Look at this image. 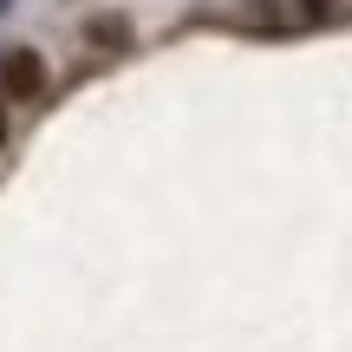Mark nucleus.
I'll list each match as a JSON object with an SVG mask.
<instances>
[{"label": "nucleus", "instance_id": "obj_2", "mask_svg": "<svg viewBox=\"0 0 352 352\" xmlns=\"http://www.w3.org/2000/svg\"><path fill=\"white\" fill-rule=\"evenodd\" d=\"M307 7H327V0H307Z\"/></svg>", "mask_w": 352, "mask_h": 352}, {"label": "nucleus", "instance_id": "obj_1", "mask_svg": "<svg viewBox=\"0 0 352 352\" xmlns=\"http://www.w3.org/2000/svg\"><path fill=\"white\" fill-rule=\"evenodd\" d=\"M0 91H7V98H39V91H46V59H39V52H7V59H0Z\"/></svg>", "mask_w": 352, "mask_h": 352}, {"label": "nucleus", "instance_id": "obj_3", "mask_svg": "<svg viewBox=\"0 0 352 352\" xmlns=\"http://www.w3.org/2000/svg\"><path fill=\"white\" fill-rule=\"evenodd\" d=\"M0 138H7V118H0Z\"/></svg>", "mask_w": 352, "mask_h": 352}]
</instances>
